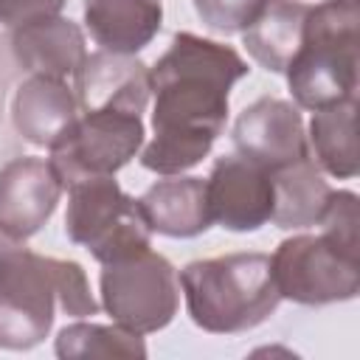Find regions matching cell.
I'll use <instances>...</instances> for the list:
<instances>
[{
  "label": "cell",
  "instance_id": "6da1fadb",
  "mask_svg": "<svg viewBox=\"0 0 360 360\" xmlns=\"http://www.w3.org/2000/svg\"><path fill=\"white\" fill-rule=\"evenodd\" d=\"M248 70L231 45L177 31L169 51L149 68L155 138L143 146L141 166L155 174H183L197 166L222 135L231 87Z\"/></svg>",
  "mask_w": 360,
  "mask_h": 360
},
{
  "label": "cell",
  "instance_id": "7a4b0ae2",
  "mask_svg": "<svg viewBox=\"0 0 360 360\" xmlns=\"http://www.w3.org/2000/svg\"><path fill=\"white\" fill-rule=\"evenodd\" d=\"M56 307L73 318L98 312L84 267L8 239L0 250V349L25 352L39 346L53 326Z\"/></svg>",
  "mask_w": 360,
  "mask_h": 360
},
{
  "label": "cell",
  "instance_id": "3957f363",
  "mask_svg": "<svg viewBox=\"0 0 360 360\" xmlns=\"http://www.w3.org/2000/svg\"><path fill=\"white\" fill-rule=\"evenodd\" d=\"M180 287L191 321L211 335L256 329L278 309V290L264 253H228L183 267Z\"/></svg>",
  "mask_w": 360,
  "mask_h": 360
},
{
  "label": "cell",
  "instance_id": "277c9868",
  "mask_svg": "<svg viewBox=\"0 0 360 360\" xmlns=\"http://www.w3.org/2000/svg\"><path fill=\"white\" fill-rule=\"evenodd\" d=\"M357 0L309 6L301 45L284 70L295 107L321 110L357 98Z\"/></svg>",
  "mask_w": 360,
  "mask_h": 360
},
{
  "label": "cell",
  "instance_id": "5b68a950",
  "mask_svg": "<svg viewBox=\"0 0 360 360\" xmlns=\"http://www.w3.org/2000/svg\"><path fill=\"white\" fill-rule=\"evenodd\" d=\"M68 188L65 233L96 262L110 264L149 250L152 228L141 211V202L115 183V174L87 177Z\"/></svg>",
  "mask_w": 360,
  "mask_h": 360
},
{
  "label": "cell",
  "instance_id": "8992f818",
  "mask_svg": "<svg viewBox=\"0 0 360 360\" xmlns=\"http://www.w3.org/2000/svg\"><path fill=\"white\" fill-rule=\"evenodd\" d=\"M101 307L112 323L149 335L172 323L180 307V278L174 264L155 253L141 250L129 259L110 262L101 270Z\"/></svg>",
  "mask_w": 360,
  "mask_h": 360
},
{
  "label": "cell",
  "instance_id": "52a82bcc",
  "mask_svg": "<svg viewBox=\"0 0 360 360\" xmlns=\"http://www.w3.org/2000/svg\"><path fill=\"white\" fill-rule=\"evenodd\" d=\"M270 273L287 301L307 307L352 301L360 290V253H349L326 233H301L276 248Z\"/></svg>",
  "mask_w": 360,
  "mask_h": 360
},
{
  "label": "cell",
  "instance_id": "ba28073f",
  "mask_svg": "<svg viewBox=\"0 0 360 360\" xmlns=\"http://www.w3.org/2000/svg\"><path fill=\"white\" fill-rule=\"evenodd\" d=\"M143 146V121L132 112L93 110L82 112L51 146V166L62 186L87 177H107L127 166Z\"/></svg>",
  "mask_w": 360,
  "mask_h": 360
},
{
  "label": "cell",
  "instance_id": "9c48e42d",
  "mask_svg": "<svg viewBox=\"0 0 360 360\" xmlns=\"http://www.w3.org/2000/svg\"><path fill=\"white\" fill-rule=\"evenodd\" d=\"M233 146L239 158L262 166L264 172L309 158L298 107L276 96H262L239 112L233 124Z\"/></svg>",
  "mask_w": 360,
  "mask_h": 360
},
{
  "label": "cell",
  "instance_id": "30bf717a",
  "mask_svg": "<svg viewBox=\"0 0 360 360\" xmlns=\"http://www.w3.org/2000/svg\"><path fill=\"white\" fill-rule=\"evenodd\" d=\"M211 222L225 231H259L273 217V177L262 166L228 155L219 158L205 180Z\"/></svg>",
  "mask_w": 360,
  "mask_h": 360
},
{
  "label": "cell",
  "instance_id": "8fae6325",
  "mask_svg": "<svg viewBox=\"0 0 360 360\" xmlns=\"http://www.w3.org/2000/svg\"><path fill=\"white\" fill-rule=\"evenodd\" d=\"M65 186L51 160L22 155L0 169V231L17 242L39 233L53 217Z\"/></svg>",
  "mask_w": 360,
  "mask_h": 360
},
{
  "label": "cell",
  "instance_id": "7c38bea8",
  "mask_svg": "<svg viewBox=\"0 0 360 360\" xmlns=\"http://www.w3.org/2000/svg\"><path fill=\"white\" fill-rule=\"evenodd\" d=\"M73 79H76L73 93L82 112L115 110V112L143 115L152 96L149 68L141 59H135V53H112V51L87 53L73 70Z\"/></svg>",
  "mask_w": 360,
  "mask_h": 360
},
{
  "label": "cell",
  "instance_id": "4fadbf2b",
  "mask_svg": "<svg viewBox=\"0 0 360 360\" xmlns=\"http://www.w3.org/2000/svg\"><path fill=\"white\" fill-rule=\"evenodd\" d=\"M79 118L76 93L65 79L31 73L11 98V124L22 141L51 149Z\"/></svg>",
  "mask_w": 360,
  "mask_h": 360
},
{
  "label": "cell",
  "instance_id": "5bb4252c",
  "mask_svg": "<svg viewBox=\"0 0 360 360\" xmlns=\"http://www.w3.org/2000/svg\"><path fill=\"white\" fill-rule=\"evenodd\" d=\"M11 53L14 62L37 76H70L79 62L87 56L84 34L73 20L45 17L11 31Z\"/></svg>",
  "mask_w": 360,
  "mask_h": 360
},
{
  "label": "cell",
  "instance_id": "9a60e30c",
  "mask_svg": "<svg viewBox=\"0 0 360 360\" xmlns=\"http://www.w3.org/2000/svg\"><path fill=\"white\" fill-rule=\"evenodd\" d=\"M138 202L152 233H163L172 239H191L211 228V211H208L202 177L163 174V180L149 186L143 197H138Z\"/></svg>",
  "mask_w": 360,
  "mask_h": 360
},
{
  "label": "cell",
  "instance_id": "2e32d148",
  "mask_svg": "<svg viewBox=\"0 0 360 360\" xmlns=\"http://www.w3.org/2000/svg\"><path fill=\"white\" fill-rule=\"evenodd\" d=\"M163 22V0H84V25L101 51L138 53Z\"/></svg>",
  "mask_w": 360,
  "mask_h": 360
},
{
  "label": "cell",
  "instance_id": "e0dca14e",
  "mask_svg": "<svg viewBox=\"0 0 360 360\" xmlns=\"http://www.w3.org/2000/svg\"><path fill=\"white\" fill-rule=\"evenodd\" d=\"M309 6L301 0H267L259 17L242 31V45L256 65L270 73H284L301 45Z\"/></svg>",
  "mask_w": 360,
  "mask_h": 360
},
{
  "label": "cell",
  "instance_id": "ac0fdd59",
  "mask_svg": "<svg viewBox=\"0 0 360 360\" xmlns=\"http://www.w3.org/2000/svg\"><path fill=\"white\" fill-rule=\"evenodd\" d=\"M307 146L321 172L338 180L357 177V98L312 110Z\"/></svg>",
  "mask_w": 360,
  "mask_h": 360
},
{
  "label": "cell",
  "instance_id": "d6986e66",
  "mask_svg": "<svg viewBox=\"0 0 360 360\" xmlns=\"http://www.w3.org/2000/svg\"><path fill=\"white\" fill-rule=\"evenodd\" d=\"M273 177V217L270 222L276 228H309L318 225L326 202H329V183L323 180V172L315 166L312 158L295 160L290 166H281L270 172Z\"/></svg>",
  "mask_w": 360,
  "mask_h": 360
},
{
  "label": "cell",
  "instance_id": "ffe728a7",
  "mask_svg": "<svg viewBox=\"0 0 360 360\" xmlns=\"http://www.w3.org/2000/svg\"><path fill=\"white\" fill-rule=\"evenodd\" d=\"M56 354L62 360L76 357H146L143 338L124 326H101L76 321L56 335Z\"/></svg>",
  "mask_w": 360,
  "mask_h": 360
},
{
  "label": "cell",
  "instance_id": "44dd1931",
  "mask_svg": "<svg viewBox=\"0 0 360 360\" xmlns=\"http://www.w3.org/2000/svg\"><path fill=\"white\" fill-rule=\"evenodd\" d=\"M267 0H194V11L214 34H242L264 8Z\"/></svg>",
  "mask_w": 360,
  "mask_h": 360
},
{
  "label": "cell",
  "instance_id": "7402d4cb",
  "mask_svg": "<svg viewBox=\"0 0 360 360\" xmlns=\"http://www.w3.org/2000/svg\"><path fill=\"white\" fill-rule=\"evenodd\" d=\"M321 233H326L332 242L346 248L349 253H360V217H357V194L352 191H332L329 202L318 219Z\"/></svg>",
  "mask_w": 360,
  "mask_h": 360
},
{
  "label": "cell",
  "instance_id": "603a6c76",
  "mask_svg": "<svg viewBox=\"0 0 360 360\" xmlns=\"http://www.w3.org/2000/svg\"><path fill=\"white\" fill-rule=\"evenodd\" d=\"M65 0H0V25L3 28H20L45 17L62 14Z\"/></svg>",
  "mask_w": 360,
  "mask_h": 360
}]
</instances>
